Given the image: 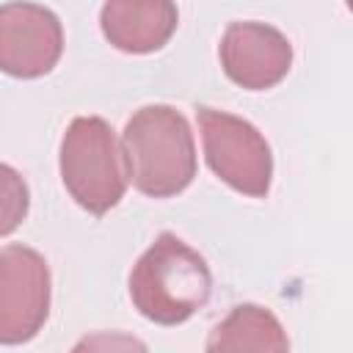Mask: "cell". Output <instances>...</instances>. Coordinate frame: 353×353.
Segmentation results:
<instances>
[{
  "label": "cell",
  "instance_id": "obj_1",
  "mask_svg": "<svg viewBox=\"0 0 353 353\" xmlns=\"http://www.w3.org/2000/svg\"><path fill=\"white\" fill-rule=\"evenodd\" d=\"M121 160L138 193L149 199L182 193L196 179L199 168L188 119L171 105L138 108L121 132Z\"/></svg>",
  "mask_w": 353,
  "mask_h": 353
},
{
  "label": "cell",
  "instance_id": "obj_2",
  "mask_svg": "<svg viewBox=\"0 0 353 353\" xmlns=\"http://www.w3.org/2000/svg\"><path fill=\"white\" fill-rule=\"evenodd\" d=\"M212 292L207 259L174 232H160L130 270V301L154 325L190 320Z\"/></svg>",
  "mask_w": 353,
  "mask_h": 353
},
{
  "label": "cell",
  "instance_id": "obj_3",
  "mask_svg": "<svg viewBox=\"0 0 353 353\" xmlns=\"http://www.w3.org/2000/svg\"><path fill=\"white\" fill-rule=\"evenodd\" d=\"M58 168L66 193L91 215H105L124 199L127 171L121 146L102 116H77L69 121L61 138Z\"/></svg>",
  "mask_w": 353,
  "mask_h": 353
},
{
  "label": "cell",
  "instance_id": "obj_4",
  "mask_svg": "<svg viewBox=\"0 0 353 353\" xmlns=\"http://www.w3.org/2000/svg\"><path fill=\"white\" fill-rule=\"evenodd\" d=\"M196 116L212 174L243 196L265 199L273 182V154L265 135L248 119L218 108L201 105Z\"/></svg>",
  "mask_w": 353,
  "mask_h": 353
},
{
  "label": "cell",
  "instance_id": "obj_5",
  "mask_svg": "<svg viewBox=\"0 0 353 353\" xmlns=\"http://www.w3.org/2000/svg\"><path fill=\"white\" fill-rule=\"evenodd\" d=\"M52 279L47 259L22 243L0 251V345H25L50 317Z\"/></svg>",
  "mask_w": 353,
  "mask_h": 353
},
{
  "label": "cell",
  "instance_id": "obj_6",
  "mask_svg": "<svg viewBox=\"0 0 353 353\" xmlns=\"http://www.w3.org/2000/svg\"><path fill=\"white\" fill-rule=\"evenodd\" d=\"M63 55V25L39 3L0 6V72L19 80L50 74Z\"/></svg>",
  "mask_w": 353,
  "mask_h": 353
},
{
  "label": "cell",
  "instance_id": "obj_7",
  "mask_svg": "<svg viewBox=\"0 0 353 353\" xmlns=\"http://www.w3.org/2000/svg\"><path fill=\"white\" fill-rule=\"evenodd\" d=\"M223 74L245 91L279 85L292 66L290 39L268 22H232L218 44Z\"/></svg>",
  "mask_w": 353,
  "mask_h": 353
},
{
  "label": "cell",
  "instance_id": "obj_8",
  "mask_svg": "<svg viewBox=\"0 0 353 353\" xmlns=\"http://www.w3.org/2000/svg\"><path fill=\"white\" fill-rule=\"evenodd\" d=\"M179 11L168 0H110L99 8L102 36L121 52L149 55L168 44Z\"/></svg>",
  "mask_w": 353,
  "mask_h": 353
},
{
  "label": "cell",
  "instance_id": "obj_9",
  "mask_svg": "<svg viewBox=\"0 0 353 353\" xmlns=\"http://www.w3.org/2000/svg\"><path fill=\"white\" fill-rule=\"evenodd\" d=\"M207 353H290V336L281 320L259 306H234L207 336Z\"/></svg>",
  "mask_w": 353,
  "mask_h": 353
},
{
  "label": "cell",
  "instance_id": "obj_10",
  "mask_svg": "<svg viewBox=\"0 0 353 353\" xmlns=\"http://www.w3.org/2000/svg\"><path fill=\"white\" fill-rule=\"evenodd\" d=\"M30 210V190L25 176L11 168L8 163H0V237L17 232Z\"/></svg>",
  "mask_w": 353,
  "mask_h": 353
},
{
  "label": "cell",
  "instance_id": "obj_11",
  "mask_svg": "<svg viewBox=\"0 0 353 353\" xmlns=\"http://www.w3.org/2000/svg\"><path fill=\"white\" fill-rule=\"evenodd\" d=\"M69 353H149V347L127 331H94L77 339Z\"/></svg>",
  "mask_w": 353,
  "mask_h": 353
}]
</instances>
